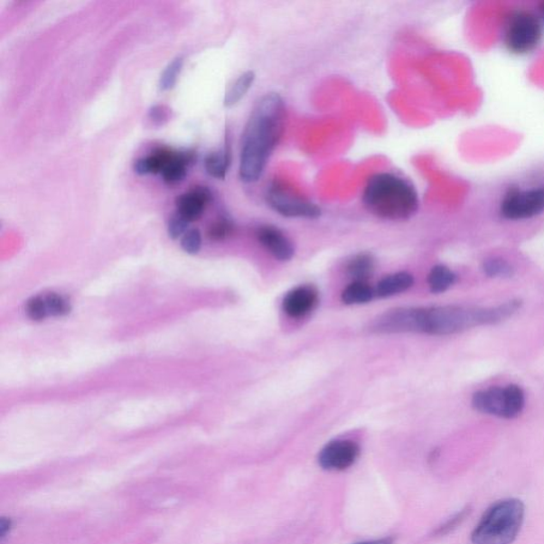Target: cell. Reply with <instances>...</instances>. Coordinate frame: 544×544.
Wrapping results in <instances>:
<instances>
[{"label":"cell","mask_w":544,"mask_h":544,"mask_svg":"<svg viewBox=\"0 0 544 544\" xmlns=\"http://www.w3.org/2000/svg\"><path fill=\"white\" fill-rule=\"evenodd\" d=\"M365 208L379 219L402 221L412 219L419 209V196L410 181L392 173L369 178L362 192Z\"/></svg>","instance_id":"3"},{"label":"cell","mask_w":544,"mask_h":544,"mask_svg":"<svg viewBox=\"0 0 544 544\" xmlns=\"http://www.w3.org/2000/svg\"><path fill=\"white\" fill-rule=\"evenodd\" d=\"M202 246V237L198 229L189 230L181 239V247L189 255H197Z\"/></svg>","instance_id":"24"},{"label":"cell","mask_w":544,"mask_h":544,"mask_svg":"<svg viewBox=\"0 0 544 544\" xmlns=\"http://www.w3.org/2000/svg\"><path fill=\"white\" fill-rule=\"evenodd\" d=\"M544 211V187L512 189L501 203V214L510 220L533 219Z\"/></svg>","instance_id":"8"},{"label":"cell","mask_w":544,"mask_h":544,"mask_svg":"<svg viewBox=\"0 0 544 544\" xmlns=\"http://www.w3.org/2000/svg\"><path fill=\"white\" fill-rule=\"evenodd\" d=\"M48 314L53 317H62L68 315L71 310L70 304L62 295L50 293L44 295Z\"/></svg>","instance_id":"22"},{"label":"cell","mask_w":544,"mask_h":544,"mask_svg":"<svg viewBox=\"0 0 544 544\" xmlns=\"http://www.w3.org/2000/svg\"><path fill=\"white\" fill-rule=\"evenodd\" d=\"M414 282L412 275L408 274V272L401 271L386 276L378 283L377 287L374 289H376L378 297L389 298L392 297V295L407 292L410 287H413Z\"/></svg>","instance_id":"14"},{"label":"cell","mask_w":544,"mask_h":544,"mask_svg":"<svg viewBox=\"0 0 544 544\" xmlns=\"http://www.w3.org/2000/svg\"><path fill=\"white\" fill-rule=\"evenodd\" d=\"M189 220H186L183 216L176 213L172 216L168 222V235L173 239H178L184 237L189 228Z\"/></svg>","instance_id":"26"},{"label":"cell","mask_w":544,"mask_h":544,"mask_svg":"<svg viewBox=\"0 0 544 544\" xmlns=\"http://www.w3.org/2000/svg\"><path fill=\"white\" fill-rule=\"evenodd\" d=\"M525 392L518 385L494 386L475 392L473 407L482 414L513 419L523 412Z\"/></svg>","instance_id":"5"},{"label":"cell","mask_w":544,"mask_h":544,"mask_svg":"<svg viewBox=\"0 0 544 544\" xmlns=\"http://www.w3.org/2000/svg\"><path fill=\"white\" fill-rule=\"evenodd\" d=\"M376 295V289L367 282H352L344 288L342 300L347 305H361L369 304Z\"/></svg>","instance_id":"17"},{"label":"cell","mask_w":544,"mask_h":544,"mask_svg":"<svg viewBox=\"0 0 544 544\" xmlns=\"http://www.w3.org/2000/svg\"><path fill=\"white\" fill-rule=\"evenodd\" d=\"M319 304L318 290L312 286H300L289 290L283 299V311L292 318H302L311 314Z\"/></svg>","instance_id":"10"},{"label":"cell","mask_w":544,"mask_h":544,"mask_svg":"<svg viewBox=\"0 0 544 544\" xmlns=\"http://www.w3.org/2000/svg\"><path fill=\"white\" fill-rule=\"evenodd\" d=\"M257 238L272 257L281 262L290 261L295 256V247L280 229L274 226H262L257 230Z\"/></svg>","instance_id":"11"},{"label":"cell","mask_w":544,"mask_h":544,"mask_svg":"<svg viewBox=\"0 0 544 544\" xmlns=\"http://www.w3.org/2000/svg\"><path fill=\"white\" fill-rule=\"evenodd\" d=\"M525 507L518 499L497 502L483 513L471 540L474 544H511L522 528Z\"/></svg>","instance_id":"4"},{"label":"cell","mask_w":544,"mask_h":544,"mask_svg":"<svg viewBox=\"0 0 544 544\" xmlns=\"http://www.w3.org/2000/svg\"><path fill=\"white\" fill-rule=\"evenodd\" d=\"M504 39L506 47L513 53L533 52L542 39L541 23L529 12H517L507 23Z\"/></svg>","instance_id":"7"},{"label":"cell","mask_w":544,"mask_h":544,"mask_svg":"<svg viewBox=\"0 0 544 544\" xmlns=\"http://www.w3.org/2000/svg\"><path fill=\"white\" fill-rule=\"evenodd\" d=\"M196 155L193 151H174V158L161 173L163 180L169 185L178 184L185 179L187 171L195 163Z\"/></svg>","instance_id":"13"},{"label":"cell","mask_w":544,"mask_h":544,"mask_svg":"<svg viewBox=\"0 0 544 544\" xmlns=\"http://www.w3.org/2000/svg\"><path fill=\"white\" fill-rule=\"evenodd\" d=\"M286 108L279 94L267 93L257 101L248 119L239 159V178L245 183H257L286 129Z\"/></svg>","instance_id":"2"},{"label":"cell","mask_w":544,"mask_h":544,"mask_svg":"<svg viewBox=\"0 0 544 544\" xmlns=\"http://www.w3.org/2000/svg\"><path fill=\"white\" fill-rule=\"evenodd\" d=\"M168 108L164 106H154L150 108L148 117L155 125L161 126L168 120Z\"/></svg>","instance_id":"28"},{"label":"cell","mask_w":544,"mask_h":544,"mask_svg":"<svg viewBox=\"0 0 544 544\" xmlns=\"http://www.w3.org/2000/svg\"><path fill=\"white\" fill-rule=\"evenodd\" d=\"M266 201L276 213L287 219L315 220L322 215L317 204L300 196L280 181H274L267 187Z\"/></svg>","instance_id":"6"},{"label":"cell","mask_w":544,"mask_h":544,"mask_svg":"<svg viewBox=\"0 0 544 544\" xmlns=\"http://www.w3.org/2000/svg\"><path fill=\"white\" fill-rule=\"evenodd\" d=\"M521 306L522 301L516 299L492 307L445 305L395 308L374 319L370 329L379 334L455 335L476 326L503 323L515 315Z\"/></svg>","instance_id":"1"},{"label":"cell","mask_w":544,"mask_h":544,"mask_svg":"<svg viewBox=\"0 0 544 544\" xmlns=\"http://www.w3.org/2000/svg\"><path fill=\"white\" fill-rule=\"evenodd\" d=\"M231 146H230L227 138L225 149L207 155L204 160L205 171L211 177L223 180L227 176L230 166H231Z\"/></svg>","instance_id":"15"},{"label":"cell","mask_w":544,"mask_h":544,"mask_svg":"<svg viewBox=\"0 0 544 544\" xmlns=\"http://www.w3.org/2000/svg\"><path fill=\"white\" fill-rule=\"evenodd\" d=\"M234 231V226L231 220L221 217L219 220H216L213 225L209 229V237L213 240H223L231 235Z\"/></svg>","instance_id":"25"},{"label":"cell","mask_w":544,"mask_h":544,"mask_svg":"<svg viewBox=\"0 0 544 544\" xmlns=\"http://www.w3.org/2000/svg\"><path fill=\"white\" fill-rule=\"evenodd\" d=\"M256 80V74L251 70H248L241 74L237 80L234 81L231 88L229 89L223 105L227 108L234 107L244 98L246 94L249 92L253 82Z\"/></svg>","instance_id":"19"},{"label":"cell","mask_w":544,"mask_h":544,"mask_svg":"<svg viewBox=\"0 0 544 544\" xmlns=\"http://www.w3.org/2000/svg\"><path fill=\"white\" fill-rule=\"evenodd\" d=\"M183 58L178 57L174 59L173 61L167 65L164 71L162 72L159 87L163 92H166V90H171L176 87L180 72L183 69Z\"/></svg>","instance_id":"20"},{"label":"cell","mask_w":544,"mask_h":544,"mask_svg":"<svg viewBox=\"0 0 544 544\" xmlns=\"http://www.w3.org/2000/svg\"><path fill=\"white\" fill-rule=\"evenodd\" d=\"M355 544H394L392 538H382V539L362 541Z\"/></svg>","instance_id":"29"},{"label":"cell","mask_w":544,"mask_h":544,"mask_svg":"<svg viewBox=\"0 0 544 544\" xmlns=\"http://www.w3.org/2000/svg\"><path fill=\"white\" fill-rule=\"evenodd\" d=\"M470 510L464 509L462 511L456 513V515L453 516L446 521L445 524L441 525V527L436 530V534L443 536L449 534L450 531L455 530L459 524H461L465 517L469 515Z\"/></svg>","instance_id":"27"},{"label":"cell","mask_w":544,"mask_h":544,"mask_svg":"<svg viewBox=\"0 0 544 544\" xmlns=\"http://www.w3.org/2000/svg\"><path fill=\"white\" fill-rule=\"evenodd\" d=\"M26 313L28 317L34 320V322H43L47 316H50L45 298L42 295H35V297L29 299L26 305Z\"/></svg>","instance_id":"23"},{"label":"cell","mask_w":544,"mask_h":544,"mask_svg":"<svg viewBox=\"0 0 544 544\" xmlns=\"http://www.w3.org/2000/svg\"><path fill=\"white\" fill-rule=\"evenodd\" d=\"M213 201V193L209 187L193 186L189 192L183 193L176 199L177 213L190 222L198 220L203 214L205 207Z\"/></svg>","instance_id":"12"},{"label":"cell","mask_w":544,"mask_h":544,"mask_svg":"<svg viewBox=\"0 0 544 544\" xmlns=\"http://www.w3.org/2000/svg\"><path fill=\"white\" fill-rule=\"evenodd\" d=\"M10 521H8V520H5V518L2 519V522H0V537L5 538V534H7V531L10 530Z\"/></svg>","instance_id":"30"},{"label":"cell","mask_w":544,"mask_h":544,"mask_svg":"<svg viewBox=\"0 0 544 544\" xmlns=\"http://www.w3.org/2000/svg\"><path fill=\"white\" fill-rule=\"evenodd\" d=\"M376 269V261L369 253H360L349 259L347 263V274L353 282H367Z\"/></svg>","instance_id":"16"},{"label":"cell","mask_w":544,"mask_h":544,"mask_svg":"<svg viewBox=\"0 0 544 544\" xmlns=\"http://www.w3.org/2000/svg\"><path fill=\"white\" fill-rule=\"evenodd\" d=\"M483 271L489 277H511L515 274L512 266L503 258H489L483 264Z\"/></svg>","instance_id":"21"},{"label":"cell","mask_w":544,"mask_h":544,"mask_svg":"<svg viewBox=\"0 0 544 544\" xmlns=\"http://www.w3.org/2000/svg\"><path fill=\"white\" fill-rule=\"evenodd\" d=\"M456 275L449 267L444 265L434 266L427 277L428 287L434 294L446 292L455 286Z\"/></svg>","instance_id":"18"},{"label":"cell","mask_w":544,"mask_h":544,"mask_svg":"<svg viewBox=\"0 0 544 544\" xmlns=\"http://www.w3.org/2000/svg\"><path fill=\"white\" fill-rule=\"evenodd\" d=\"M360 453V446L352 440L330 441L319 452L318 464L324 470L343 471L352 467L358 461Z\"/></svg>","instance_id":"9"}]
</instances>
